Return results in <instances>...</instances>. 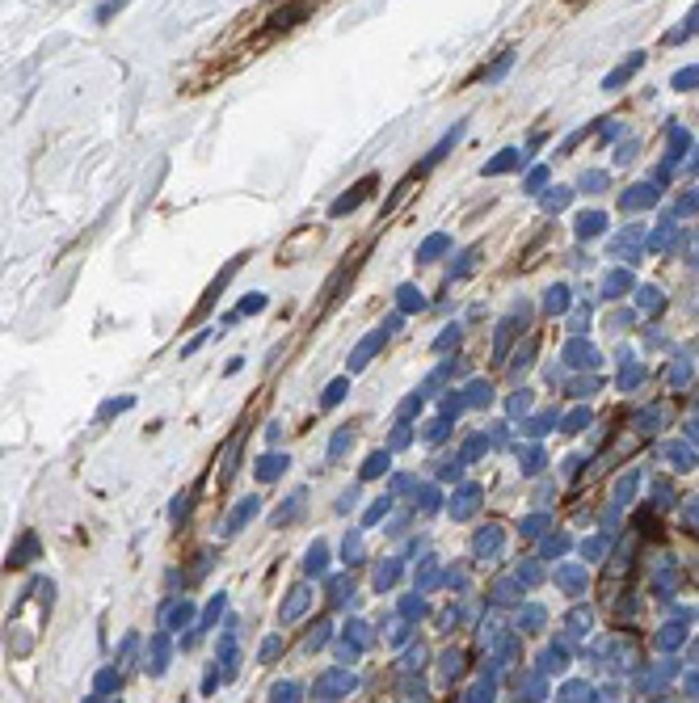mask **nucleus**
I'll return each mask as SVG.
<instances>
[{
  "instance_id": "0eeeda50",
  "label": "nucleus",
  "mask_w": 699,
  "mask_h": 703,
  "mask_svg": "<svg viewBox=\"0 0 699 703\" xmlns=\"http://www.w3.org/2000/svg\"><path fill=\"white\" fill-rule=\"evenodd\" d=\"M219 610H224V594H215V603L202 610V623L198 628H215V619H219Z\"/></svg>"
},
{
  "instance_id": "6e6552de",
  "label": "nucleus",
  "mask_w": 699,
  "mask_h": 703,
  "mask_svg": "<svg viewBox=\"0 0 699 703\" xmlns=\"http://www.w3.org/2000/svg\"><path fill=\"white\" fill-rule=\"evenodd\" d=\"M123 9V0H105L101 9H97V21H110V13H118Z\"/></svg>"
},
{
  "instance_id": "20e7f679",
  "label": "nucleus",
  "mask_w": 699,
  "mask_h": 703,
  "mask_svg": "<svg viewBox=\"0 0 699 703\" xmlns=\"http://www.w3.org/2000/svg\"><path fill=\"white\" fill-rule=\"evenodd\" d=\"M253 510H257V497L240 501V506L232 510V518H228V526H224V531H228V535H232V531H240V522H244V518H253Z\"/></svg>"
},
{
  "instance_id": "1a4fd4ad",
  "label": "nucleus",
  "mask_w": 699,
  "mask_h": 703,
  "mask_svg": "<svg viewBox=\"0 0 699 703\" xmlns=\"http://www.w3.org/2000/svg\"><path fill=\"white\" fill-rule=\"evenodd\" d=\"M262 303H266V299H262V295H253V299H244V303H240V312H262Z\"/></svg>"
},
{
  "instance_id": "7ed1b4c3",
  "label": "nucleus",
  "mask_w": 699,
  "mask_h": 703,
  "mask_svg": "<svg viewBox=\"0 0 699 703\" xmlns=\"http://www.w3.org/2000/svg\"><path fill=\"white\" fill-rule=\"evenodd\" d=\"M371 186H375V177H367V182H358V186H354V194H346V198H341V202L333 207V215H346V211H354V207L363 202V194H367Z\"/></svg>"
},
{
  "instance_id": "39448f33",
  "label": "nucleus",
  "mask_w": 699,
  "mask_h": 703,
  "mask_svg": "<svg viewBox=\"0 0 699 703\" xmlns=\"http://www.w3.org/2000/svg\"><path fill=\"white\" fill-rule=\"evenodd\" d=\"M190 619H194V607H190L186 598H182V603H177L173 610H169V628H186Z\"/></svg>"
},
{
  "instance_id": "f03ea898",
  "label": "nucleus",
  "mask_w": 699,
  "mask_h": 703,
  "mask_svg": "<svg viewBox=\"0 0 699 703\" xmlns=\"http://www.w3.org/2000/svg\"><path fill=\"white\" fill-rule=\"evenodd\" d=\"M114 691H118V674H114V665H110V670H101V674H97L93 695H89V699H110Z\"/></svg>"
},
{
  "instance_id": "f257e3e1",
  "label": "nucleus",
  "mask_w": 699,
  "mask_h": 703,
  "mask_svg": "<svg viewBox=\"0 0 699 703\" xmlns=\"http://www.w3.org/2000/svg\"><path fill=\"white\" fill-rule=\"evenodd\" d=\"M165 665H169V636L156 632V636H152V665H147V670H152V674H165Z\"/></svg>"
},
{
  "instance_id": "423d86ee",
  "label": "nucleus",
  "mask_w": 699,
  "mask_h": 703,
  "mask_svg": "<svg viewBox=\"0 0 699 703\" xmlns=\"http://www.w3.org/2000/svg\"><path fill=\"white\" fill-rule=\"evenodd\" d=\"M282 468H286V459H279V455H266V464H257V476H262V480H270V476H279Z\"/></svg>"
}]
</instances>
